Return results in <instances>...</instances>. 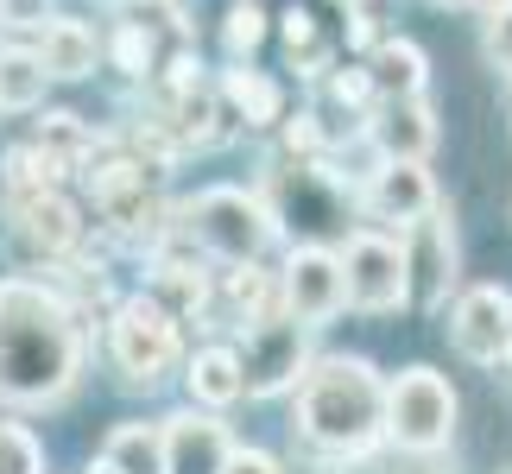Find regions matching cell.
I'll list each match as a JSON object with an SVG mask.
<instances>
[{
  "mask_svg": "<svg viewBox=\"0 0 512 474\" xmlns=\"http://www.w3.org/2000/svg\"><path fill=\"white\" fill-rule=\"evenodd\" d=\"M76 380V323L70 310L26 279L0 285V392L19 405L64 399Z\"/></svg>",
  "mask_w": 512,
  "mask_h": 474,
  "instance_id": "1",
  "label": "cell"
},
{
  "mask_svg": "<svg viewBox=\"0 0 512 474\" xmlns=\"http://www.w3.org/2000/svg\"><path fill=\"white\" fill-rule=\"evenodd\" d=\"M298 430L323 449H354L373 443L380 430V380H373L367 361H323L304 373V392H298Z\"/></svg>",
  "mask_w": 512,
  "mask_h": 474,
  "instance_id": "2",
  "label": "cell"
},
{
  "mask_svg": "<svg viewBox=\"0 0 512 474\" xmlns=\"http://www.w3.org/2000/svg\"><path fill=\"white\" fill-rule=\"evenodd\" d=\"M380 430L411 456H430L456 437V386L430 367H405L392 386H380Z\"/></svg>",
  "mask_w": 512,
  "mask_h": 474,
  "instance_id": "3",
  "label": "cell"
},
{
  "mask_svg": "<svg viewBox=\"0 0 512 474\" xmlns=\"http://www.w3.org/2000/svg\"><path fill=\"white\" fill-rule=\"evenodd\" d=\"M190 234L215 253V260L247 266L272 234V209L260 196H247V190H203L196 209H190Z\"/></svg>",
  "mask_w": 512,
  "mask_h": 474,
  "instance_id": "4",
  "label": "cell"
},
{
  "mask_svg": "<svg viewBox=\"0 0 512 474\" xmlns=\"http://www.w3.org/2000/svg\"><path fill=\"white\" fill-rule=\"evenodd\" d=\"M342 304L367 310V316H386V310L405 304L399 241H386V234H354L348 253H342Z\"/></svg>",
  "mask_w": 512,
  "mask_h": 474,
  "instance_id": "5",
  "label": "cell"
},
{
  "mask_svg": "<svg viewBox=\"0 0 512 474\" xmlns=\"http://www.w3.org/2000/svg\"><path fill=\"white\" fill-rule=\"evenodd\" d=\"M114 361H121L127 380H159V373L177 361V316L152 298H133L114 310Z\"/></svg>",
  "mask_w": 512,
  "mask_h": 474,
  "instance_id": "6",
  "label": "cell"
},
{
  "mask_svg": "<svg viewBox=\"0 0 512 474\" xmlns=\"http://www.w3.org/2000/svg\"><path fill=\"white\" fill-rule=\"evenodd\" d=\"M449 342L475 367H500L512 354V291L500 285H468L449 310Z\"/></svg>",
  "mask_w": 512,
  "mask_h": 474,
  "instance_id": "7",
  "label": "cell"
},
{
  "mask_svg": "<svg viewBox=\"0 0 512 474\" xmlns=\"http://www.w3.org/2000/svg\"><path fill=\"white\" fill-rule=\"evenodd\" d=\"M399 260H405V304H443V291L456 285V228L443 222V209H424L411 222Z\"/></svg>",
  "mask_w": 512,
  "mask_h": 474,
  "instance_id": "8",
  "label": "cell"
},
{
  "mask_svg": "<svg viewBox=\"0 0 512 474\" xmlns=\"http://www.w3.org/2000/svg\"><path fill=\"white\" fill-rule=\"evenodd\" d=\"M279 304L291 323L317 329L342 310V260L329 247H298L285 260V279H279Z\"/></svg>",
  "mask_w": 512,
  "mask_h": 474,
  "instance_id": "9",
  "label": "cell"
},
{
  "mask_svg": "<svg viewBox=\"0 0 512 474\" xmlns=\"http://www.w3.org/2000/svg\"><path fill=\"white\" fill-rule=\"evenodd\" d=\"M298 354H304V323H291V316L247 329V348L234 354L241 361V392H279L285 380H298Z\"/></svg>",
  "mask_w": 512,
  "mask_h": 474,
  "instance_id": "10",
  "label": "cell"
},
{
  "mask_svg": "<svg viewBox=\"0 0 512 474\" xmlns=\"http://www.w3.org/2000/svg\"><path fill=\"white\" fill-rule=\"evenodd\" d=\"M361 209L373 215V222H399V228H411L424 209H437V184H430V171L411 165V158H386V165L367 177Z\"/></svg>",
  "mask_w": 512,
  "mask_h": 474,
  "instance_id": "11",
  "label": "cell"
},
{
  "mask_svg": "<svg viewBox=\"0 0 512 474\" xmlns=\"http://www.w3.org/2000/svg\"><path fill=\"white\" fill-rule=\"evenodd\" d=\"M228 430L215 418H196V411H184V418L165 424V474H222L228 462Z\"/></svg>",
  "mask_w": 512,
  "mask_h": 474,
  "instance_id": "12",
  "label": "cell"
},
{
  "mask_svg": "<svg viewBox=\"0 0 512 474\" xmlns=\"http://www.w3.org/2000/svg\"><path fill=\"white\" fill-rule=\"evenodd\" d=\"M373 140H380L386 158H411V165H424V152L437 146V114L424 108V95H411V102H386L380 121H373Z\"/></svg>",
  "mask_w": 512,
  "mask_h": 474,
  "instance_id": "13",
  "label": "cell"
},
{
  "mask_svg": "<svg viewBox=\"0 0 512 474\" xmlns=\"http://www.w3.org/2000/svg\"><path fill=\"white\" fill-rule=\"evenodd\" d=\"M424 51L411 45V38H386L380 51H373V64H367V89L373 95H386V102H411V95H424Z\"/></svg>",
  "mask_w": 512,
  "mask_h": 474,
  "instance_id": "14",
  "label": "cell"
},
{
  "mask_svg": "<svg viewBox=\"0 0 512 474\" xmlns=\"http://www.w3.org/2000/svg\"><path fill=\"white\" fill-rule=\"evenodd\" d=\"M32 57H38V70H45V76H64V83H76V76L95 70V32L83 26V19H51Z\"/></svg>",
  "mask_w": 512,
  "mask_h": 474,
  "instance_id": "15",
  "label": "cell"
},
{
  "mask_svg": "<svg viewBox=\"0 0 512 474\" xmlns=\"http://www.w3.org/2000/svg\"><path fill=\"white\" fill-rule=\"evenodd\" d=\"M102 474H165V430L159 424H121L102 443Z\"/></svg>",
  "mask_w": 512,
  "mask_h": 474,
  "instance_id": "16",
  "label": "cell"
},
{
  "mask_svg": "<svg viewBox=\"0 0 512 474\" xmlns=\"http://www.w3.org/2000/svg\"><path fill=\"white\" fill-rule=\"evenodd\" d=\"M190 392L196 405H234L241 399V361H234V348H203L190 361Z\"/></svg>",
  "mask_w": 512,
  "mask_h": 474,
  "instance_id": "17",
  "label": "cell"
},
{
  "mask_svg": "<svg viewBox=\"0 0 512 474\" xmlns=\"http://www.w3.org/2000/svg\"><path fill=\"white\" fill-rule=\"evenodd\" d=\"M51 76L38 70L32 51H0V108H38Z\"/></svg>",
  "mask_w": 512,
  "mask_h": 474,
  "instance_id": "18",
  "label": "cell"
},
{
  "mask_svg": "<svg viewBox=\"0 0 512 474\" xmlns=\"http://www.w3.org/2000/svg\"><path fill=\"white\" fill-rule=\"evenodd\" d=\"M228 102L241 108L247 121H260V127H266L272 114H279V89H272L260 70H228Z\"/></svg>",
  "mask_w": 512,
  "mask_h": 474,
  "instance_id": "19",
  "label": "cell"
},
{
  "mask_svg": "<svg viewBox=\"0 0 512 474\" xmlns=\"http://www.w3.org/2000/svg\"><path fill=\"white\" fill-rule=\"evenodd\" d=\"M487 57H494V70L512 76V0H500V7H487V32H481Z\"/></svg>",
  "mask_w": 512,
  "mask_h": 474,
  "instance_id": "20",
  "label": "cell"
},
{
  "mask_svg": "<svg viewBox=\"0 0 512 474\" xmlns=\"http://www.w3.org/2000/svg\"><path fill=\"white\" fill-rule=\"evenodd\" d=\"M0 474H38V443L19 424H0Z\"/></svg>",
  "mask_w": 512,
  "mask_h": 474,
  "instance_id": "21",
  "label": "cell"
},
{
  "mask_svg": "<svg viewBox=\"0 0 512 474\" xmlns=\"http://www.w3.org/2000/svg\"><path fill=\"white\" fill-rule=\"evenodd\" d=\"M260 38H266V13L260 7H234L228 13V51L234 57H253V51H260Z\"/></svg>",
  "mask_w": 512,
  "mask_h": 474,
  "instance_id": "22",
  "label": "cell"
},
{
  "mask_svg": "<svg viewBox=\"0 0 512 474\" xmlns=\"http://www.w3.org/2000/svg\"><path fill=\"white\" fill-rule=\"evenodd\" d=\"M222 474H279V462H272V456H260V449H228Z\"/></svg>",
  "mask_w": 512,
  "mask_h": 474,
  "instance_id": "23",
  "label": "cell"
},
{
  "mask_svg": "<svg viewBox=\"0 0 512 474\" xmlns=\"http://www.w3.org/2000/svg\"><path fill=\"white\" fill-rule=\"evenodd\" d=\"M114 51H121V64H140V51L152 57V45L140 38V26H127V32H121V45H114Z\"/></svg>",
  "mask_w": 512,
  "mask_h": 474,
  "instance_id": "24",
  "label": "cell"
},
{
  "mask_svg": "<svg viewBox=\"0 0 512 474\" xmlns=\"http://www.w3.org/2000/svg\"><path fill=\"white\" fill-rule=\"evenodd\" d=\"M475 7H500V0H475Z\"/></svg>",
  "mask_w": 512,
  "mask_h": 474,
  "instance_id": "25",
  "label": "cell"
},
{
  "mask_svg": "<svg viewBox=\"0 0 512 474\" xmlns=\"http://www.w3.org/2000/svg\"><path fill=\"white\" fill-rule=\"evenodd\" d=\"M437 7H462V0H437Z\"/></svg>",
  "mask_w": 512,
  "mask_h": 474,
  "instance_id": "26",
  "label": "cell"
},
{
  "mask_svg": "<svg viewBox=\"0 0 512 474\" xmlns=\"http://www.w3.org/2000/svg\"><path fill=\"white\" fill-rule=\"evenodd\" d=\"M0 26H7V19H0Z\"/></svg>",
  "mask_w": 512,
  "mask_h": 474,
  "instance_id": "27",
  "label": "cell"
}]
</instances>
